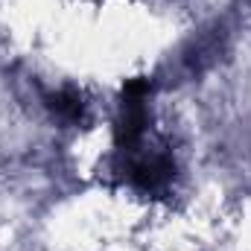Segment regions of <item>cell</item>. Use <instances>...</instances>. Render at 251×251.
Wrapping results in <instances>:
<instances>
[{"instance_id":"1","label":"cell","mask_w":251,"mask_h":251,"mask_svg":"<svg viewBox=\"0 0 251 251\" xmlns=\"http://www.w3.org/2000/svg\"><path fill=\"white\" fill-rule=\"evenodd\" d=\"M149 94H152V79L149 76H134L126 79L123 94H120V114L114 120V143L120 152H134L149 128Z\"/></svg>"},{"instance_id":"2","label":"cell","mask_w":251,"mask_h":251,"mask_svg":"<svg viewBox=\"0 0 251 251\" xmlns=\"http://www.w3.org/2000/svg\"><path fill=\"white\" fill-rule=\"evenodd\" d=\"M126 173H128V181L137 190L158 196V193L173 187L178 167H176L170 152H146V155H131Z\"/></svg>"},{"instance_id":"3","label":"cell","mask_w":251,"mask_h":251,"mask_svg":"<svg viewBox=\"0 0 251 251\" xmlns=\"http://www.w3.org/2000/svg\"><path fill=\"white\" fill-rule=\"evenodd\" d=\"M47 108L53 111L56 120H62L64 126H82L88 117V102H85V94L79 88H59L53 94L44 97Z\"/></svg>"}]
</instances>
